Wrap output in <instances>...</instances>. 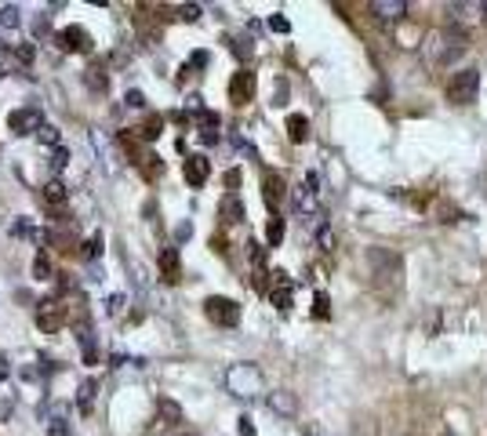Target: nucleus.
<instances>
[{"mask_svg":"<svg viewBox=\"0 0 487 436\" xmlns=\"http://www.w3.org/2000/svg\"><path fill=\"white\" fill-rule=\"evenodd\" d=\"M226 385L233 396H244V400H251V396L262 392V371L255 364H233L229 375H226Z\"/></svg>","mask_w":487,"mask_h":436,"instance_id":"f257e3e1","label":"nucleus"},{"mask_svg":"<svg viewBox=\"0 0 487 436\" xmlns=\"http://www.w3.org/2000/svg\"><path fill=\"white\" fill-rule=\"evenodd\" d=\"M368 258H371V276H375L378 288H386V284H389V288H400V273H403V269H400V255L375 248Z\"/></svg>","mask_w":487,"mask_h":436,"instance_id":"f03ea898","label":"nucleus"},{"mask_svg":"<svg viewBox=\"0 0 487 436\" xmlns=\"http://www.w3.org/2000/svg\"><path fill=\"white\" fill-rule=\"evenodd\" d=\"M476 91H480V73H476V69H458L451 81H448V98H451L455 106L476 102Z\"/></svg>","mask_w":487,"mask_h":436,"instance_id":"7ed1b4c3","label":"nucleus"},{"mask_svg":"<svg viewBox=\"0 0 487 436\" xmlns=\"http://www.w3.org/2000/svg\"><path fill=\"white\" fill-rule=\"evenodd\" d=\"M204 313H208V320L219 324V328H236V324H240V305H236L233 298H222V295L208 298V302H204Z\"/></svg>","mask_w":487,"mask_h":436,"instance_id":"20e7f679","label":"nucleus"},{"mask_svg":"<svg viewBox=\"0 0 487 436\" xmlns=\"http://www.w3.org/2000/svg\"><path fill=\"white\" fill-rule=\"evenodd\" d=\"M316 201H320V175L309 171L306 182L295 189V208H298L302 215H316Z\"/></svg>","mask_w":487,"mask_h":436,"instance_id":"39448f33","label":"nucleus"},{"mask_svg":"<svg viewBox=\"0 0 487 436\" xmlns=\"http://www.w3.org/2000/svg\"><path fill=\"white\" fill-rule=\"evenodd\" d=\"M33 320H36L40 331H48V335L59 331V324H62V302H59V298H44V302H36Z\"/></svg>","mask_w":487,"mask_h":436,"instance_id":"423d86ee","label":"nucleus"},{"mask_svg":"<svg viewBox=\"0 0 487 436\" xmlns=\"http://www.w3.org/2000/svg\"><path fill=\"white\" fill-rule=\"evenodd\" d=\"M44 124V116H40V109L36 106H22V109H15L11 116H8V128L15 131V135H36V128Z\"/></svg>","mask_w":487,"mask_h":436,"instance_id":"0eeeda50","label":"nucleus"},{"mask_svg":"<svg viewBox=\"0 0 487 436\" xmlns=\"http://www.w3.org/2000/svg\"><path fill=\"white\" fill-rule=\"evenodd\" d=\"M291 298H295V284L288 280V273H273V288H269V302L280 309V313H288L291 309Z\"/></svg>","mask_w":487,"mask_h":436,"instance_id":"6e6552de","label":"nucleus"},{"mask_svg":"<svg viewBox=\"0 0 487 436\" xmlns=\"http://www.w3.org/2000/svg\"><path fill=\"white\" fill-rule=\"evenodd\" d=\"M229 95H233L236 106L251 102V95H255V73H251V69H240L233 81H229Z\"/></svg>","mask_w":487,"mask_h":436,"instance_id":"1a4fd4ad","label":"nucleus"},{"mask_svg":"<svg viewBox=\"0 0 487 436\" xmlns=\"http://www.w3.org/2000/svg\"><path fill=\"white\" fill-rule=\"evenodd\" d=\"M182 171H186V182H189V186H204L208 175H211V161H208V156H200V153H193V156H186Z\"/></svg>","mask_w":487,"mask_h":436,"instance_id":"9d476101","label":"nucleus"},{"mask_svg":"<svg viewBox=\"0 0 487 436\" xmlns=\"http://www.w3.org/2000/svg\"><path fill=\"white\" fill-rule=\"evenodd\" d=\"M371 11H375L382 22H400L403 15L411 11V4H408V0H375Z\"/></svg>","mask_w":487,"mask_h":436,"instance_id":"9b49d317","label":"nucleus"},{"mask_svg":"<svg viewBox=\"0 0 487 436\" xmlns=\"http://www.w3.org/2000/svg\"><path fill=\"white\" fill-rule=\"evenodd\" d=\"M59 44H66L69 51H91V36L80 29V26H66L59 33Z\"/></svg>","mask_w":487,"mask_h":436,"instance_id":"f8f14e48","label":"nucleus"},{"mask_svg":"<svg viewBox=\"0 0 487 436\" xmlns=\"http://www.w3.org/2000/svg\"><path fill=\"white\" fill-rule=\"evenodd\" d=\"M95 396H99V382H95V378H84V382H80V389H76V407H80V415H91Z\"/></svg>","mask_w":487,"mask_h":436,"instance_id":"ddd939ff","label":"nucleus"},{"mask_svg":"<svg viewBox=\"0 0 487 436\" xmlns=\"http://www.w3.org/2000/svg\"><path fill=\"white\" fill-rule=\"evenodd\" d=\"M160 276H164L168 284L179 280V251H175V248H164V251H160Z\"/></svg>","mask_w":487,"mask_h":436,"instance_id":"4468645a","label":"nucleus"},{"mask_svg":"<svg viewBox=\"0 0 487 436\" xmlns=\"http://www.w3.org/2000/svg\"><path fill=\"white\" fill-rule=\"evenodd\" d=\"M262 196H266L269 208H276V204L283 201V178H280V175H266V178H262Z\"/></svg>","mask_w":487,"mask_h":436,"instance_id":"2eb2a0df","label":"nucleus"},{"mask_svg":"<svg viewBox=\"0 0 487 436\" xmlns=\"http://www.w3.org/2000/svg\"><path fill=\"white\" fill-rule=\"evenodd\" d=\"M288 138L291 142H306L309 138V121H306V116H298V113L288 116Z\"/></svg>","mask_w":487,"mask_h":436,"instance_id":"dca6fc26","label":"nucleus"},{"mask_svg":"<svg viewBox=\"0 0 487 436\" xmlns=\"http://www.w3.org/2000/svg\"><path fill=\"white\" fill-rule=\"evenodd\" d=\"M222 218L226 222H244V201L236 193H229L226 201H222Z\"/></svg>","mask_w":487,"mask_h":436,"instance_id":"f3484780","label":"nucleus"},{"mask_svg":"<svg viewBox=\"0 0 487 436\" xmlns=\"http://www.w3.org/2000/svg\"><path fill=\"white\" fill-rule=\"evenodd\" d=\"M22 26V11L15 4H0V29H19Z\"/></svg>","mask_w":487,"mask_h":436,"instance_id":"a211bd4d","label":"nucleus"},{"mask_svg":"<svg viewBox=\"0 0 487 436\" xmlns=\"http://www.w3.org/2000/svg\"><path fill=\"white\" fill-rule=\"evenodd\" d=\"M269 407L280 411V415H291V411H295V396H291V392H273V396H269Z\"/></svg>","mask_w":487,"mask_h":436,"instance_id":"6ab92c4d","label":"nucleus"},{"mask_svg":"<svg viewBox=\"0 0 487 436\" xmlns=\"http://www.w3.org/2000/svg\"><path fill=\"white\" fill-rule=\"evenodd\" d=\"M36 138L44 142V146H51V149H55V146H62V135H59V128H55V124H48V121L36 128Z\"/></svg>","mask_w":487,"mask_h":436,"instance_id":"aec40b11","label":"nucleus"},{"mask_svg":"<svg viewBox=\"0 0 487 436\" xmlns=\"http://www.w3.org/2000/svg\"><path fill=\"white\" fill-rule=\"evenodd\" d=\"M33 59H36V48H33V44H15V48H11V62H15V66H29Z\"/></svg>","mask_w":487,"mask_h":436,"instance_id":"412c9836","label":"nucleus"},{"mask_svg":"<svg viewBox=\"0 0 487 436\" xmlns=\"http://www.w3.org/2000/svg\"><path fill=\"white\" fill-rule=\"evenodd\" d=\"M33 276H36V280H51V258L44 251L33 258Z\"/></svg>","mask_w":487,"mask_h":436,"instance_id":"4be33fe9","label":"nucleus"},{"mask_svg":"<svg viewBox=\"0 0 487 436\" xmlns=\"http://www.w3.org/2000/svg\"><path fill=\"white\" fill-rule=\"evenodd\" d=\"M66 164H69V149H66V146H55V149H51V161H48V168L59 175V171H66Z\"/></svg>","mask_w":487,"mask_h":436,"instance_id":"5701e85b","label":"nucleus"},{"mask_svg":"<svg viewBox=\"0 0 487 436\" xmlns=\"http://www.w3.org/2000/svg\"><path fill=\"white\" fill-rule=\"evenodd\" d=\"M44 201L48 204H66V186L62 182H48L44 186Z\"/></svg>","mask_w":487,"mask_h":436,"instance_id":"b1692460","label":"nucleus"},{"mask_svg":"<svg viewBox=\"0 0 487 436\" xmlns=\"http://www.w3.org/2000/svg\"><path fill=\"white\" fill-rule=\"evenodd\" d=\"M313 316H316V320H328V316H331V298L323 295V291L313 298Z\"/></svg>","mask_w":487,"mask_h":436,"instance_id":"393cba45","label":"nucleus"},{"mask_svg":"<svg viewBox=\"0 0 487 436\" xmlns=\"http://www.w3.org/2000/svg\"><path fill=\"white\" fill-rule=\"evenodd\" d=\"M266 240H269V248H276V244L283 240V218L273 215V222H269V229H266Z\"/></svg>","mask_w":487,"mask_h":436,"instance_id":"a878e982","label":"nucleus"},{"mask_svg":"<svg viewBox=\"0 0 487 436\" xmlns=\"http://www.w3.org/2000/svg\"><path fill=\"white\" fill-rule=\"evenodd\" d=\"M316 248H320V251H335V233H331L328 225L316 229Z\"/></svg>","mask_w":487,"mask_h":436,"instance_id":"bb28decb","label":"nucleus"},{"mask_svg":"<svg viewBox=\"0 0 487 436\" xmlns=\"http://www.w3.org/2000/svg\"><path fill=\"white\" fill-rule=\"evenodd\" d=\"M84 84H88L91 91H106V73H102V69H88V73H84Z\"/></svg>","mask_w":487,"mask_h":436,"instance_id":"cd10ccee","label":"nucleus"},{"mask_svg":"<svg viewBox=\"0 0 487 436\" xmlns=\"http://www.w3.org/2000/svg\"><path fill=\"white\" fill-rule=\"evenodd\" d=\"M99 255H102V233H95V236H91V240L84 244V258H91V262H95Z\"/></svg>","mask_w":487,"mask_h":436,"instance_id":"c85d7f7f","label":"nucleus"},{"mask_svg":"<svg viewBox=\"0 0 487 436\" xmlns=\"http://www.w3.org/2000/svg\"><path fill=\"white\" fill-rule=\"evenodd\" d=\"M139 135H142V138H156V135H160V116H149V124H142Z\"/></svg>","mask_w":487,"mask_h":436,"instance_id":"c756f323","label":"nucleus"},{"mask_svg":"<svg viewBox=\"0 0 487 436\" xmlns=\"http://www.w3.org/2000/svg\"><path fill=\"white\" fill-rule=\"evenodd\" d=\"M160 411H164V418H168V422H179V418H182L179 404H171V400H160Z\"/></svg>","mask_w":487,"mask_h":436,"instance_id":"7c9ffc66","label":"nucleus"},{"mask_svg":"<svg viewBox=\"0 0 487 436\" xmlns=\"http://www.w3.org/2000/svg\"><path fill=\"white\" fill-rule=\"evenodd\" d=\"M179 15H182L186 22H196V19H200V4H182V8H179Z\"/></svg>","mask_w":487,"mask_h":436,"instance_id":"2f4dec72","label":"nucleus"},{"mask_svg":"<svg viewBox=\"0 0 487 436\" xmlns=\"http://www.w3.org/2000/svg\"><path fill=\"white\" fill-rule=\"evenodd\" d=\"M269 29H273V33H288V29H291V22L283 19V15H273V19H269Z\"/></svg>","mask_w":487,"mask_h":436,"instance_id":"473e14b6","label":"nucleus"},{"mask_svg":"<svg viewBox=\"0 0 487 436\" xmlns=\"http://www.w3.org/2000/svg\"><path fill=\"white\" fill-rule=\"evenodd\" d=\"M124 302H128V298H124V295H109V302H106V309H109V313H113V316H116V313H120V309H124Z\"/></svg>","mask_w":487,"mask_h":436,"instance_id":"72a5a7b5","label":"nucleus"},{"mask_svg":"<svg viewBox=\"0 0 487 436\" xmlns=\"http://www.w3.org/2000/svg\"><path fill=\"white\" fill-rule=\"evenodd\" d=\"M124 102H128L131 109H142V106H146V95H142V91H128V98H124Z\"/></svg>","mask_w":487,"mask_h":436,"instance_id":"f704fd0d","label":"nucleus"},{"mask_svg":"<svg viewBox=\"0 0 487 436\" xmlns=\"http://www.w3.org/2000/svg\"><path fill=\"white\" fill-rule=\"evenodd\" d=\"M29 233H33V225H29L26 218H19V222L11 225V236H29Z\"/></svg>","mask_w":487,"mask_h":436,"instance_id":"c9c22d12","label":"nucleus"},{"mask_svg":"<svg viewBox=\"0 0 487 436\" xmlns=\"http://www.w3.org/2000/svg\"><path fill=\"white\" fill-rule=\"evenodd\" d=\"M11 411H15V400H8V396H4V400H0V422H8Z\"/></svg>","mask_w":487,"mask_h":436,"instance_id":"e433bc0d","label":"nucleus"},{"mask_svg":"<svg viewBox=\"0 0 487 436\" xmlns=\"http://www.w3.org/2000/svg\"><path fill=\"white\" fill-rule=\"evenodd\" d=\"M233 51H236L240 59H248V55H251V41H233Z\"/></svg>","mask_w":487,"mask_h":436,"instance_id":"4c0bfd02","label":"nucleus"},{"mask_svg":"<svg viewBox=\"0 0 487 436\" xmlns=\"http://www.w3.org/2000/svg\"><path fill=\"white\" fill-rule=\"evenodd\" d=\"M240 436H255V425H251V418H240Z\"/></svg>","mask_w":487,"mask_h":436,"instance_id":"58836bf2","label":"nucleus"},{"mask_svg":"<svg viewBox=\"0 0 487 436\" xmlns=\"http://www.w3.org/2000/svg\"><path fill=\"white\" fill-rule=\"evenodd\" d=\"M11 375V367H8V356H0V382H4Z\"/></svg>","mask_w":487,"mask_h":436,"instance_id":"ea45409f","label":"nucleus"},{"mask_svg":"<svg viewBox=\"0 0 487 436\" xmlns=\"http://www.w3.org/2000/svg\"><path fill=\"white\" fill-rule=\"evenodd\" d=\"M189 233H193V225H189V222H182V225H179V240H189Z\"/></svg>","mask_w":487,"mask_h":436,"instance_id":"a19ab883","label":"nucleus"},{"mask_svg":"<svg viewBox=\"0 0 487 436\" xmlns=\"http://www.w3.org/2000/svg\"><path fill=\"white\" fill-rule=\"evenodd\" d=\"M236 182H240V171H229V175H226V186H229V189H233V186H236Z\"/></svg>","mask_w":487,"mask_h":436,"instance_id":"79ce46f5","label":"nucleus"},{"mask_svg":"<svg viewBox=\"0 0 487 436\" xmlns=\"http://www.w3.org/2000/svg\"><path fill=\"white\" fill-rule=\"evenodd\" d=\"M476 11H480V19H483V26H487V0H480V4H476Z\"/></svg>","mask_w":487,"mask_h":436,"instance_id":"37998d69","label":"nucleus"}]
</instances>
